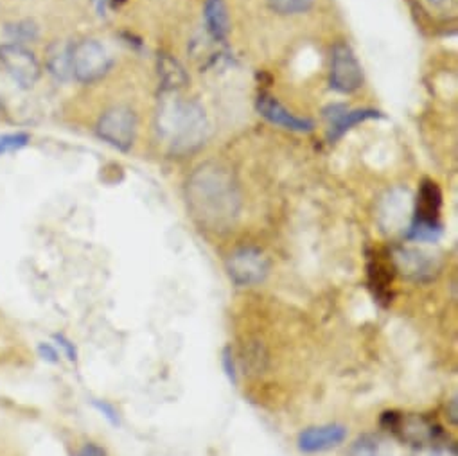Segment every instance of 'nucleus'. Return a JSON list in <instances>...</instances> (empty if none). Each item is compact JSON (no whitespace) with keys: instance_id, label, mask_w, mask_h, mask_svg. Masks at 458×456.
<instances>
[{"instance_id":"a878e982","label":"nucleus","mask_w":458,"mask_h":456,"mask_svg":"<svg viewBox=\"0 0 458 456\" xmlns=\"http://www.w3.org/2000/svg\"><path fill=\"white\" fill-rule=\"evenodd\" d=\"M445 413H447V418L453 426L458 424V401L456 397H453L447 404H445Z\"/></svg>"},{"instance_id":"6e6552de","label":"nucleus","mask_w":458,"mask_h":456,"mask_svg":"<svg viewBox=\"0 0 458 456\" xmlns=\"http://www.w3.org/2000/svg\"><path fill=\"white\" fill-rule=\"evenodd\" d=\"M137 117L126 106H115L108 110L98 122V135L110 146L128 151L135 140Z\"/></svg>"},{"instance_id":"cd10ccee","label":"nucleus","mask_w":458,"mask_h":456,"mask_svg":"<svg viewBox=\"0 0 458 456\" xmlns=\"http://www.w3.org/2000/svg\"><path fill=\"white\" fill-rule=\"evenodd\" d=\"M110 3H112V6H121V4H124L126 3V0H110Z\"/></svg>"},{"instance_id":"9d476101","label":"nucleus","mask_w":458,"mask_h":456,"mask_svg":"<svg viewBox=\"0 0 458 456\" xmlns=\"http://www.w3.org/2000/svg\"><path fill=\"white\" fill-rule=\"evenodd\" d=\"M0 65L22 89H31L40 78L38 60L21 44L0 46Z\"/></svg>"},{"instance_id":"2eb2a0df","label":"nucleus","mask_w":458,"mask_h":456,"mask_svg":"<svg viewBox=\"0 0 458 456\" xmlns=\"http://www.w3.org/2000/svg\"><path fill=\"white\" fill-rule=\"evenodd\" d=\"M47 67L58 80H69L72 74V47L53 46L47 53Z\"/></svg>"},{"instance_id":"b1692460","label":"nucleus","mask_w":458,"mask_h":456,"mask_svg":"<svg viewBox=\"0 0 458 456\" xmlns=\"http://www.w3.org/2000/svg\"><path fill=\"white\" fill-rule=\"evenodd\" d=\"M37 354L42 361H46L49 365H58L62 361V352L58 350V347L53 342H40L37 345Z\"/></svg>"},{"instance_id":"f257e3e1","label":"nucleus","mask_w":458,"mask_h":456,"mask_svg":"<svg viewBox=\"0 0 458 456\" xmlns=\"http://www.w3.org/2000/svg\"><path fill=\"white\" fill-rule=\"evenodd\" d=\"M187 205L194 219L214 232L231 228L242 212V194L233 174L207 164L187 182Z\"/></svg>"},{"instance_id":"aec40b11","label":"nucleus","mask_w":458,"mask_h":456,"mask_svg":"<svg viewBox=\"0 0 458 456\" xmlns=\"http://www.w3.org/2000/svg\"><path fill=\"white\" fill-rule=\"evenodd\" d=\"M221 367H223V372H225L226 379L231 381V384L238 386L240 376H238V367H236L234 352H233L231 347H225V349L221 350Z\"/></svg>"},{"instance_id":"f03ea898","label":"nucleus","mask_w":458,"mask_h":456,"mask_svg":"<svg viewBox=\"0 0 458 456\" xmlns=\"http://www.w3.org/2000/svg\"><path fill=\"white\" fill-rule=\"evenodd\" d=\"M208 124L203 108L180 97L165 99L158 110V133L173 153H191L207 139Z\"/></svg>"},{"instance_id":"412c9836","label":"nucleus","mask_w":458,"mask_h":456,"mask_svg":"<svg viewBox=\"0 0 458 456\" xmlns=\"http://www.w3.org/2000/svg\"><path fill=\"white\" fill-rule=\"evenodd\" d=\"M53 342H55V345L58 347V350L62 352V356L64 358H67V361H71V363H78V358H80V354H78V347L74 345V342L71 340V338H67L65 334H62V333H56V334H53Z\"/></svg>"},{"instance_id":"f8f14e48","label":"nucleus","mask_w":458,"mask_h":456,"mask_svg":"<svg viewBox=\"0 0 458 456\" xmlns=\"http://www.w3.org/2000/svg\"><path fill=\"white\" fill-rule=\"evenodd\" d=\"M394 277L395 270L390 256H383L381 252L367 254V284L376 304L381 308H388L394 302Z\"/></svg>"},{"instance_id":"4468645a","label":"nucleus","mask_w":458,"mask_h":456,"mask_svg":"<svg viewBox=\"0 0 458 456\" xmlns=\"http://www.w3.org/2000/svg\"><path fill=\"white\" fill-rule=\"evenodd\" d=\"M326 119L329 121V139L336 140L352 126L365 122L369 119H377L381 114L377 110L361 108V110H347L344 105H333L326 110Z\"/></svg>"},{"instance_id":"5701e85b","label":"nucleus","mask_w":458,"mask_h":456,"mask_svg":"<svg viewBox=\"0 0 458 456\" xmlns=\"http://www.w3.org/2000/svg\"><path fill=\"white\" fill-rule=\"evenodd\" d=\"M413 456H456V447L453 443H437L413 449Z\"/></svg>"},{"instance_id":"393cba45","label":"nucleus","mask_w":458,"mask_h":456,"mask_svg":"<svg viewBox=\"0 0 458 456\" xmlns=\"http://www.w3.org/2000/svg\"><path fill=\"white\" fill-rule=\"evenodd\" d=\"M74 456H108L106 449L98 442H85Z\"/></svg>"},{"instance_id":"423d86ee","label":"nucleus","mask_w":458,"mask_h":456,"mask_svg":"<svg viewBox=\"0 0 458 456\" xmlns=\"http://www.w3.org/2000/svg\"><path fill=\"white\" fill-rule=\"evenodd\" d=\"M390 259H392L395 274H399L403 279L417 283V284L431 283L440 270L437 258H433L431 254H426L424 250H419V249L397 247L390 252Z\"/></svg>"},{"instance_id":"a211bd4d","label":"nucleus","mask_w":458,"mask_h":456,"mask_svg":"<svg viewBox=\"0 0 458 456\" xmlns=\"http://www.w3.org/2000/svg\"><path fill=\"white\" fill-rule=\"evenodd\" d=\"M267 3L279 15H301L311 10L315 0H267Z\"/></svg>"},{"instance_id":"dca6fc26","label":"nucleus","mask_w":458,"mask_h":456,"mask_svg":"<svg viewBox=\"0 0 458 456\" xmlns=\"http://www.w3.org/2000/svg\"><path fill=\"white\" fill-rule=\"evenodd\" d=\"M347 456H386V447L377 435L365 433L351 443Z\"/></svg>"},{"instance_id":"39448f33","label":"nucleus","mask_w":458,"mask_h":456,"mask_svg":"<svg viewBox=\"0 0 458 456\" xmlns=\"http://www.w3.org/2000/svg\"><path fill=\"white\" fill-rule=\"evenodd\" d=\"M226 275L238 288L259 286L270 275V259L267 254L256 247L238 249L226 259Z\"/></svg>"},{"instance_id":"20e7f679","label":"nucleus","mask_w":458,"mask_h":456,"mask_svg":"<svg viewBox=\"0 0 458 456\" xmlns=\"http://www.w3.org/2000/svg\"><path fill=\"white\" fill-rule=\"evenodd\" d=\"M442 190L433 180H424L419 187L411 221L406 228V240L419 243H437L442 236Z\"/></svg>"},{"instance_id":"9b49d317","label":"nucleus","mask_w":458,"mask_h":456,"mask_svg":"<svg viewBox=\"0 0 458 456\" xmlns=\"http://www.w3.org/2000/svg\"><path fill=\"white\" fill-rule=\"evenodd\" d=\"M349 429L340 422L310 426L297 436V449L302 454H318L340 447L347 440Z\"/></svg>"},{"instance_id":"ddd939ff","label":"nucleus","mask_w":458,"mask_h":456,"mask_svg":"<svg viewBox=\"0 0 458 456\" xmlns=\"http://www.w3.org/2000/svg\"><path fill=\"white\" fill-rule=\"evenodd\" d=\"M258 112L270 121L276 126H281L290 131H311L313 122L302 117L293 115L290 110H286L274 96L270 94H261L258 97Z\"/></svg>"},{"instance_id":"bb28decb","label":"nucleus","mask_w":458,"mask_h":456,"mask_svg":"<svg viewBox=\"0 0 458 456\" xmlns=\"http://www.w3.org/2000/svg\"><path fill=\"white\" fill-rule=\"evenodd\" d=\"M428 3H429L433 8H438V6H447L449 0H428Z\"/></svg>"},{"instance_id":"6ab92c4d","label":"nucleus","mask_w":458,"mask_h":456,"mask_svg":"<svg viewBox=\"0 0 458 456\" xmlns=\"http://www.w3.org/2000/svg\"><path fill=\"white\" fill-rule=\"evenodd\" d=\"M30 142V135L24 131L19 133H8V135H0V155L4 153H13L22 148H26Z\"/></svg>"},{"instance_id":"0eeeda50","label":"nucleus","mask_w":458,"mask_h":456,"mask_svg":"<svg viewBox=\"0 0 458 456\" xmlns=\"http://www.w3.org/2000/svg\"><path fill=\"white\" fill-rule=\"evenodd\" d=\"M112 67L106 49L96 40L80 42L72 47V76L81 83L99 81Z\"/></svg>"},{"instance_id":"f3484780","label":"nucleus","mask_w":458,"mask_h":456,"mask_svg":"<svg viewBox=\"0 0 458 456\" xmlns=\"http://www.w3.org/2000/svg\"><path fill=\"white\" fill-rule=\"evenodd\" d=\"M160 78L165 89L176 90L187 83V74L180 63L169 56L160 58Z\"/></svg>"},{"instance_id":"1a4fd4ad","label":"nucleus","mask_w":458,"mask_h":456,"mask_svg":"<svg viewBox=\"0 0 458 456\" xmlns=\"http://www.w3.org/2000/svg\"><path fill=\"white\" fill-rule=\"evenodd\" d=\"M363 69L347 44H338L331 56V87L340 94H354L363 87Z\"/></svg>"},{"instance_id":"4be33fe9","label":"nucleus","mask_w":458,"mask_h":456,"mask_svg":"<svg viewBox=\"0 0 458 456\" xmlns=\"http://www.w3.org/2000/svg\"><path fill=\"white\" fill-rule=\"evenodd\" d=\"M92 406L98 413H101L108 420L110 426H114V427L121 426V415H119L117 408L112 402L103 401V399H92Z\"/></svg>"},{"instance_id":"7ed1b4c3","label":"nucleus","mask_w":458,"mask_h":456,"mask_svg":"<svg viewBox=\"0 0 458 456\" xmlns=\"http://www.w3.org/2000/svg\"><path fill=\"white\" fill-rule=\"evenodd\" d=\"M379 424L385 431L394 435L403 443L411 445L413 449L449 442V436L445 435L442 426L435 418L426 415L386 410L381 413Z\"/></svg>"}]
</instances>
